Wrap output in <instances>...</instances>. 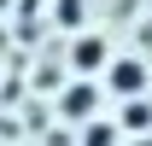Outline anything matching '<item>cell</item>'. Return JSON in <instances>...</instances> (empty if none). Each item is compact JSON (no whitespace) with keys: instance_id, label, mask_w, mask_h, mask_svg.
I'll use <instances>...</instances> for the list:
<instances>
[{"instance_id":"277c9868","label":"cell","mask_w":152,"mask_h":146,"mask_svg":"<svg viewBox=\"0 0 152 146\" xmlns=\"http://www.w3.org/2000/svg\"><path fill=\"white\" fill-rule=\"evenodd\" d=\"M117 128H123V134H146V128H152V99H146V93L123 99V111H117Z\"/></svg>"},{"instance_id":"8992f818","label":"cell","mask_w":152,"mask_h":146,"mask_svg":"<svg viewBox=\"0 0 152 146\" xmlns=\"http://www.w3.org/2000/svg\"><path fill=\"white\" fill-rule=\"evenodd\" d=\"M82 146H117V128L99 123V117H88V123H82Z\"/></svg>"},{"instance_id":"3957f363","label":"cell","mask_w":152,"mask_h":146,"mask_svg":"<svg viewBox=\"0 0 152 146\" xmlns=\"http://www.w3.org/2000/svg\"><path fill=\"white\" fill-rule=\"evenodd\" d=\"M94 105H99V88H94V82H70V88L58 93V111H64L70 123H88Z\"/></svg>"},{"instance_id":"7a4b0ae2","label":"cell","mask_w":152,"mask_h":146,"mask_svg":"<svg viewBox=\"0 0 152 146\" xmlns=\"http://www.w3.org/2000/svg\"><path fill=\"white\" fill-rule=\"evenodd\" d=\"M111 64V47L99 35H76V47H70V70L76 76H94V70H105Z\"/></svg>"},{"instance_id":"6da1fadb","label":"cell","mask_w":152,"mask_h":146,"mask_svg":"<svg viewBox=\"0 0 152 146\" xmlns=\"http://www.w3.org/2000/svg\"><path fill=\"white\" fill-rule=\"evenodd\" d=\"M105 88H111L117 99L146 93V64H140V58H111V64H105Z\"/></svg>"},{"instance_id":"5b68a950","label":"cell","mask_w":152,"mask_h":146,"mask_svg":"<svg viewBox=\"0 0 152 146\" xmlns=\"http://www.w3.org/2000/svg\"><path fill=\"white\" fill-rule=\"evenodd\" d=\"M82 18H88V0H53V23L58 29H82Z\"/></svg>"}]
</instances>
